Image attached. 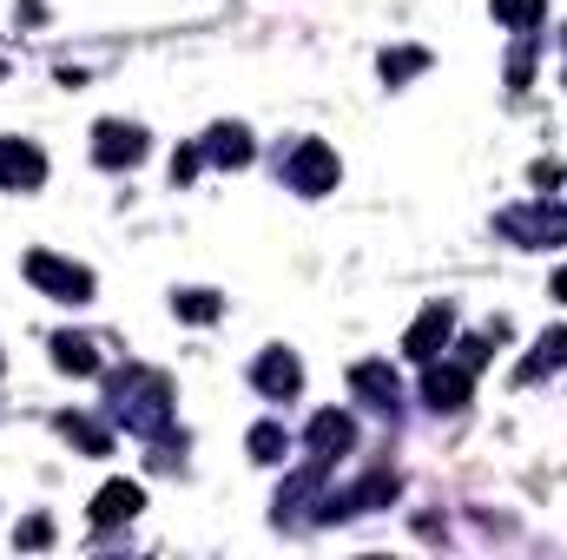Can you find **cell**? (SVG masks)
<instances>
[{
	"label": "cell",
	"instance_id": "cell-1",
	"mask_svg": "<svg viewBox=\"0 0 567 560\" xmlns=\"http://www.w3.org/2000/svg\"><path fill=\"white\" fill-rule=\"evenodd\" d=\"M113 416L126 422L133 435H165L172 428V383L158 376V370H126V376H113Z\"/></svg>",
	"mask_w": 567,
	"mask_h": 560
},
{
	"label": "cell",
	"instance_id": "cell-2",
	"mask_svg": "<svg viewBox=\"0 0 567 560\" xmlns=\"http://www.w3.org/2000/svg\"><path fill=\"white\" fill-rule=\"evenodd\" d=\"M488 363V336H475V343H462V356L455 363H423V403L429 409H468V383H475V370Z\"/></svg>",
	"mask_w": 567,
	"mask_h": 560
},
{
	"label": "cell",
	"instance_id": "cell-3",
	"mask_svg": "<svg viewBox=\"0 0 567 560\" xmlns=\"http://www.w3.org/2000/svg\"><path fill=\"white\" fill-rule=\"evenodd\" d=\"M337 152L323 139H297L290 145V158H284V178H290V191H303V198H323V191H337Z\"/></svg>",
	"mask_w": 567,
	"mask_h": 560
},
{
	"label": "cell",
	"instance_id": "cell-4",
	"mask_svg": "<svg viewBox=\"0 0 567 560\" xmlns=\"http://www.w3.org/2000/svg\"><path fill=\"white\" fill-rule=\"evenodd\" d=\"M396 495H403L396 468H377V475H363L357 488H343V495H323V501H317V521H343V515H363V508H390Z\"/></svg>",
	"mask_w": 567,
	"mask_h": 560
},
{
	"label": "cell",
	"instance_id": "cell-5",
	"mask_svg": "<svg viewBox=\"0 0 567 560\" xmlns=\"http://www.w3.org/2000/svg\"><path fill=\"white\" fill-rule=\"evenodd\" d=\"M27 283H40L60 303H93V271H80V265H66L53 251H27Z\"/></svg>",
	"mask_w": 567,
	"mask_h": 560
},
{
	"label": "cell",
	"instance_id": "cell-6",
	"mask_svg": "<svg viewBox=\"0 0 567 560\" xmlns=\"http://www.w3.org/2000/svg\"><path fill=\"white\" fill-rule=\"evenodd\" d=\"M495 225L515 245H567V211H555V205H522V211H502Z\"/></svg>",
	"mask_w": 567,
	"mask_h": 560
},
{
	"label": "cell",
	"instance_id": "cell-7",
	"mask_svg": "<svg viewBox=\"0 0 567 560\" xmlns=\"http://www.w3.org/2000/svg\"><path fill=\"white\" fill-rule=\"evenodd\" d=\"M449 336H455V310H449V303H429L423 317L410 323V336H403V356H410V363H435V356L449 350Z\"/></svg>",
	"mask_w": 567,
	"mask_h": 560
},
{
	"label": "cell",
	"instance_id": "cell-8",
	"mask_svg": "<svg viewBox=\"0 0 567 560\" xmlns=\"http://www.w3.org/2000/svg\"><path fill=\"white\" fill-rule=\"evenodd\" d=\"M93 158H100L106 172L140 165V158H145V133H140V126H126V120H100V126H93Z\"/></svg>",
	"mask_w": 567,
	"mask_h": 560
},
{
	"label": "cell",
	"instance_id": "cell-9",
	"mask_svg": "<svg viewBox=\"0 0 567 560\" xmlns=\"http://www.w3.org/2000/svg\"><path fill=\"white\" fill-rule=\"evenodd\" d=\"M40 178H47V158H40V145L0 139V191H33Z\"/></svg>",
	"mask_w": 567,
	"mask_h": 560
},
{
	"label": "cell",
	"instance_id": "cell-10",
	"mask_svg": "<svg viewBox=\"0 0 567 560\" xmlns=\"http://www.w3.org/2000/svg\"><path fill=\"white\" fill-rule=\"evenodd\" d=\"M251 383H258L271 403H284V396H297V390H303V363H297L290 350H265V356L251 363Z\"/></svg>",
	"mask_w": 567,
	"mask_h": 560
},
{
	"label": "cell",
	"instance_id": "cell-11",
	"mask_svg": "<svg viewBox=\"0 0 567 560\" xmlns=\"http://www.w3.org/2000/svg\"><path fill=\"white\" fill-rule=\"evenodd\" d=\"M350 390H357L370 409H383V416L403 403V383H396V370H390V363H357V370H350Z\"/></svg>",
	"mask_w": 567,
	"mask_h": 560
},
{
	"label": "cell",
	"instance_id": "cell-12",
	"mask_svg": "<svg viewBox=\"0 0 567 560\" xmlns=\"http://www.w3.org/2000/svg\"><path fill=\"white\" fill-rule=\"evenodd\" d=\"M140 508H145L140 481H106V488L93 495V528H120V521H133Z\"/></svg>",
	"mask_w": 567,
	"mask_h": 560
},
{
	"label": "cell",
	"instance_id": "cell-13",
	"mask_svg": "<svg viewBox=\"0 0 567 560\" xmlns=\"http://www.w3.org/2000/svg\"><path fill=\"white\" fill-rule=\"evenodd\" d=\"M343 448H357V422H350V416H337V409H323V416L310 422V455L337 462Z\"/></svg>",
	"mask_w": 567,
	"mask_h": 560
},
{
	"label": "cell",
	"instance_id": "cell-14",
	"mask_svg": "<svg viewBox=\"0 0 567 560\" xmlns=\"http://www.w3.org/2000/svg\"><path fill=\"white\" fill-rule=\"evenodd\" d=\"M100 343L93 336H53V370H66V376H100Z\"/></svg>",
	"mask_w": 567,
	"mask_h": 560
},
{
	"label": "cell",
	"instance_id": "cell-15",
	"mask_svg": "<svg viewBox=\"0 0 567 560\" xmlns=\"http://www.w3.org/2000/svg\"><path fill=\"white\" fill-rule=\"evenodd\" d=\"M198 152H205L212 165H251V133H245V126H212Z\"/></svg>",
	"mask_w": 567,
	"mask_h": 560
},
{
	"label": "cell",
	"instance_id": "cell-16",
	"mask_svg": "<svg viewBox=\"0 0 567 560\" xmlns=\"http://www.w3.org/2000/svg\"><path fill=\"white\" fill-rule=\"evenodd\" d=\"M542 370H567V330H548V336L535 343V356H528V363H522L515 376H522V383H535Z\"/></svg>",
	"mask_w": 567,
	"mask_h": 560
},
{
	"label": "cell",
	"instance_id": "cell-17",
	"mask_svg": "<svg viewBox=\"0 0 567 560\" xmlns=\"http://www.w3.org/2000/svg\"><path fill=\"white\" fill-rule=\"evenodd\" d=\"M60 435H66V442H80L86 455H113V435H106L93 416H60Z\"/></svg>",
	"mask_w": 567,
	"mask_h": 560
},
{
	"label": "cell",
	"instance_id": "cell-18",
	"mask_svg": "<svg viewBox=\"0 0 567 560\" xmlns=\"http://www.w3.org/2000/svg\"><path fill=\"white\" fill-rule=\"evenodd\" d=\"M495 20H502V27H515V33H528V27H542V20H548V0H495Z\"/></svg>",
	"mask_w": 567,
	"mask_h": 560
},
{
	"label": "cell",
	"instance_id": "cell-19",
	"mask_svg": "<svg viewBox=\"0 0 567 560\" xmlns=\"http://www.w3.org/2000/svg\"><path fill=\"white\" fill-rule=\"evenodd\" d=\"M172 310H178L185 323H212V317H218L225 303H218L212 290H178V297H172Z\"/></svg>",
	"mask_w": 567,
	"mask_h": 560
},
{
	"label": "cell",
	"instance_id": "cell-20",
	"mask_svg": "<svg viewBox=\"0 0 567 560\" xmlns=\"http://www.w3.org/2000/svg\"><path fill=\"white\" fill-rule=\"evenodd\" d=\"M284 448H290V435H284L278 422H258L251 428V462H284Z\"/></svg>",
	"mask_w": 567,
	"mask_h": 560
},
{
	"label": "cell",
	"instance_id": "cell-21",
	"mask_svg": "<svg viewBox=\"0 0 567 560\" xmlns=\"http://www.w3.org/2000/svg\"><path fill=\"white\" fill-rule=\"evenodd\" d=\"M429 66V53L423 46H403V53H383V80H390V86H403V80H410V73H423Z\"/></svg>",
	"mask_w": 567,
	"mask_h": 560
},
{
	"label": "cell",
	"instance_id": "cell-22",
	"mask_svg": "<svg viewBox=\"0 0 567 560\" xmlns=\"http://www.w3.org/2000/svg\"><path fill=\"white\" fill-rule=\"evenodd\" d=\"M198 165H205V152H198V145H185V152H178V158H172V178H178V185H185V178H192V172H198Z\"/></svg>",
	"mask_w": 567,
	"mask_h": 560
},
{
	"label": "cell",
	"instance_id": "cell-23",
	"mask_svg": "<svg viewBox=\"0 0 567 560\" xmlns=\"http://www.w3.org/2000/svg\"><path fill=\"white\" fill-rule=\"evenodd\" d=\"M528 178H535L542 191H555V185H561V165H555V158H535V172H528Z\"/></svg>",
	"mask_w": 567,
	"mask_h": 560
},
{
	"label": "cell",
	"instance_id": "cell-24",
	"mask_svg": "<svg viewBox=\"0 0 567 560\" xmlns=\"http://www.w3.org/2000/svg\"><path fill=\"white\" fill-rule=\"evenodd\" d=\"M47 541H53V528H47V521H40V515H33V521H27V528H20V548H47Z\"/></svg>",
	"mask_w": 567,
	"mask_h": 560
},
{
	"label": "cell",
	"instance_id": "cell-25",
	"mask_svg": "<svg viewBox=\"0 0 567 560\" xmlns=\"http://www.w3.org/2000/svg\"><path fill=\"white\" fill-rule=\"evenodd\" d=\"M555 297H561V303H567V271H555Z\"/></svg>",
	"mask_w": 567,
	"mask_h": 560
}]
</instances>
